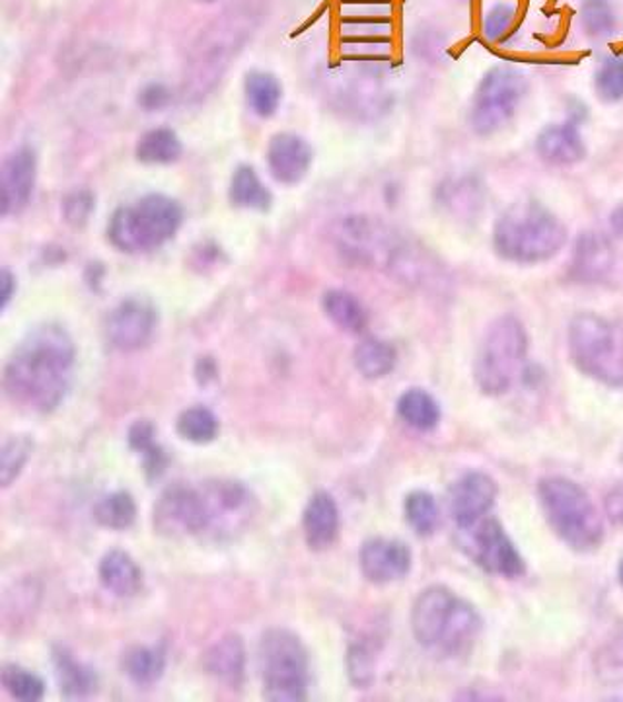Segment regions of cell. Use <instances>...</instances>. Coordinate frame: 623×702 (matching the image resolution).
<instances>
[{
  "label": "cell",
  "instance_id": "obj_1",
  "mask_svg": "<svg viewBox=\"0 0 623 702\" xmlns=\"http://www.w3.org/2000/svg\"><path fill=\"white\" fill-rule=\"evenodd\" d=\"M74 362L76 347L63 326H38L20 342L4 367V395L28 413H51L71 387Z\"/></svg>",
  "mask_w": 623,
  "mask_h": 702
},
{
  "label": "cell",
  "instance_id": "obj_2",
  "mask_svg": "<svg viewBox=\"0 0 623 702\" xmlns=\"http://www.w3.org/2000/svg\"><path fill=\"white\" fill-rule=\"evenodd\" d=\"M569 241L563 225L545 203L520 200L504 210L493 225L491 244L499 258L520 266L555 258Z\"/></svg>",
  "mask_w": 623,
  "mask_h": 702
},
{
  "label": "cell",
  "instance_id": "obj_3",
  "mask_svg": "<svg viewBox=\"0 0 623 702\" xmlns=\"http://www.w3.org/2000/svg\"><path fill=\"white\" fill-rule=\"evenodd\" d=\"M411 629L421 647L458 658L468 654L480 634V614L445 586L421 591L411 611Z\"/></svg>",
  "mask_w": 623,
  "mask_h": 702
},
{
  "label": "cell",
  "instance_id": "obj_4",
  "mask_svg": "<svg viewBox=\"0 0 623 702\" xmlns=\"http://www.w3.org/2000/svg\"><path fill=\"white\" fill-rule=\"evenodd\" d=\"M184 225V207L174 197L146 194L120 205L108 223V241L123 254H146L168 244Z\"/></svg>",
  "mask_w": 623,
  "mask_h": 702
},
{
  "label": "cell",
  "instance_id": "obj_5",
  "mask_svg": "<svg viewBox=\"0 0 623 702\" xmlns=\"http://www.w3.org/2000/svg\"><path fill=\"white\" fill-rule=\"evenodd\" d=\"M538 496L543 516L561 541L579 552L599 549L604 541V523L581 486L569 478H543Z\"/></svg>",
  "mask_w": 623,
  "mask_h": 702
},
{
  "label": "cell",
  "instance_id": "obj_6",
  "mask_svg": "<svg viewBox=\"0 0 623 702\" xmlns=\"http://www.w3.org/2000/svg\"><path fill=\"white\" fill-rule=\"evenodd\" d=\"M569 357L579 372L606 387L623 385V328L606 316L579 313L569 324Z\"/></svg>",
  "mask_w": 623,
  "mask_h": 702
},
{
  "label": "cell",
  "instance_id": "obj_7",
  "mask_svg": "<svg viewBox=\"0 0 623 702\" xmlns=\"http://www.w3.org/2000/svg\"><path fill=\"white\" fill-rule=\"evenodd\" d=\"M528 356V334L517 316H499L481 338L473 377L481 393L504 395L524 373Z\"/></svg>",
  "mask_w": 623,
  "mask_h": 702
},
{
  "label": "cell",
  "instance_id": "obj_8",
  "mask_svg": "<svg viewBox=\"0 0 623 702\" xmlns=\"http://www.w3.org/2000/svg\"><path fill=\"white\" fill-rule=\"evenodd\" d=\"M264 696L273 702H298L308 696V654L290 630L272 629L259 642Z\"/></svg>",
  "mask_w": 623,
  "mask_h": 702
},
{
  "label": "cell",
  "instance_id": "obj_9",
  "mask_svg": "<svg viewBox=\"0 0 623 702\" xmlns=\"http://www.w3.org/2000/svg\"><path fill=\"white\" fill-rule=\"evenodd\" d=\"M530 90L527 74L511 65H496L483 74L472 98L468 122L476 135L491 138L517 118Z\"/></svg>",
  "mask_w": 623,
  "mask_h": 702
},
{
  "label": "cell",
  "instance_id": "obj_10",
  "mask_svg": "<svg viewBox=\"0 0 623 702\" xmlns=\"http://www.w3.org/2000/svg\"><path fill=\"white\" fill-rule=\"evenodd\" d=\"M201 490L207 509L208 539L223 541L244 533L256 517V496L238 480H205Z\"/></svg>",
  "mask_w": 623,
  "mask_h": 702
},
{
  "label": "cell",
  "instance_id": "obj_11",
  "mask_svg": "<svg viewBox=\"0 0 623 702\" xmlns=\"http://www.w3.org/2000/svg\"><path fill=\"white\" fill-rule=\"evenodd\" d=\"M460 549L472 558L486 572L519 578L524 573V560L496 519L483 517L480 521L458 529Z\"/></svg>",
  "mask_w": 623,
  "mask_h": 702
},
{
  "label": "cell",
  "instance_id": "obj_12",
  "mask_svg": "<svg viewBox=\"0 0 623 702\" xmlns=\"http://www.w3.org/2000/svg\"><path fill=\"white\" fill-rule=\"evenodd\" d=\"M154 527L166 537H205L207 509L201 485L166 488L154 506Z\"/></svg>",
  "mask_w": 623,
  "mask_h": 702
},
{
  "label": "cell",
  "instance_id": "obj_13",
  "mask_svg": "<svg viewBox=\"0 0 623 702\" xmlns=\"http://www.w3.org/2000/svg\"><path fill=\"white\" fill-rule=\"evenodd\" d=\"M159 326V311L144 297H127L105 321V336L115 349L136 352L151 342Z\"/></svg>",
  "mask_w": 623,
  "mask_h": 702
},
{
  "label": "cell",
  "instance_id": "obj_14",
  "mask_svg": "<svg viewBox=\"0 0 623 702\" xmlns=\"http://www.w3.org/2000/svg\"><path fill=\"white\" fill-rule=\"evenodd\" d=\"M38 182V153L30 145L18 146L0 169V215H18L32 202Z\"/></svg>",
  "mask_w": 623,
  "mask_h": 702
},
{
  "label": "cell",
  "instance_id": "obj_15",
  "mask_svg": "<svg viewBox=\"0 0 623 702\" xmlns=\"http://www.w3.org/2000/svg\"><path fill=\"white\" fill-rule=\"evenodd\" d=\"M497 500V485L483 472H470L448 492V511L456 529H463L488 516Z\"/></svg>",
  "mask_w": 623,
  "mask_h": 702
},
{
  "label": "cell",
  "instance_id": "obj_16",
  "mask_svg": "<svg viewBox=\"0 0 623 702\" xmlns=\"http://www.w3.org/2000/svg\"><path fill=\"white\" fill-rule=\"evenodd\" d=\"M267 170L273 180L283 186H296L306 179L314 162V149L296 133H277L267 145Z\"/></svg>",
  "mask_w": 623,
  "mask_h": 702
},
{
  "label": "cell",
  "instance_id": "obj_17",
  "mask_svg": "<svg viewBox=\"0 0 623 702\" xmlns=\"http://www.w3.org/2000/svg\"><path fill=\"white\" fill-rule=\"evenodd\" d=\"M615 264L612 241L599 231H586L576 238L569 262L568 277L571 283L594 285L604 282Z\"/></svg>",
  "mask_w": 623,
  "mask_h": 702
},
{
  "label": "cell",
  "instance_id": "obj_18",
  "mask_svg": "<svg viewBox=\"0 0 623 702\" xmlns=\"http://www.w3.org/2000/svg\"><path fill=\"white\" fill-rule=\"evenodd\" d=\"M579 123V118H568L565 122L545 125L535 138V153L540 161L555 169H569L583 162L586 143Z\"/></svg>",
  "mask_w": 623,
  "mask_h": 702
},
{
  "label": "cell",
  "instance_id": "obj_19",
  "mask_svg": "<svg viewBox=\"0 0 623 702\" xmlns=\"http://www.w3.org/2000/svg\"><path fill=\"white\" fill-rule=\"evenodd\" d=\"M411 552L408 545L394 539H370L360 549V570L372 583H390L408 576Z\"/></svg>",
  "mask_w": 623,
  "mask_h": 702
},
{
  "label": "cell",
  "instance_id": "obj_20",
  "mask_svg": "<svg viewBox=\"0 0 623 702\" xmlns=\"http://www.w3.org/2000/svg\"><path fill=\"white\" fill-rule=\"evenodd\" d=\"M203 668L211 678L218 683L238 689L246 678V648L238 634L221 638L216 644L208 648L203 658Z\"/></svg>",
  "mask_w": 623,
  "mask_h": 702
},
{
  "label": "cell",
  "instance_id": "obj_21",
  "mask_svg": "<svg viewBox=\"0 0 623 702\" xmlns=\"http://www.w3.org/2000/svg\"><path fill=\"white\" fill-rule=\"evenodd\" d=\"M304 537L312 550H326L339 533V509L328 492L312 496L303 517Z\"/></svg>",
  "mask_w": 623,
  "mask_h": 702
},
{
  "label": "cell",
  "instance_id": "obj_22",
  "mask_svg": "<svg viewBox=\"0 0 623 702\" xmlns=\"http://www.w3.org/2000/svg\"><path fill=\"white\" fill-rule=\"evenodd\" d=\"M100 581L118 598H133L143 590V570L123 550H110L100 562Z\"/></svg>",
  "mask_w": 623,
  "mask_h": 702
},
{
  "label": "cell",
  "instance_id": "obj_23",
  "mask_svg": "<svg viewBox=\"0 0 623 702\" xmlns=\"http://www.w3.org/2000/svg\"><path fill=\"white\" fill-rule=\"evenodd\" d=\"M228 200L238 210L259 211V213L272 210L273 205L272 190L265 186L256 169L249 164H241L234 170L231 186H228Z\"/></svg>",
  "mask_w": 623,
  "mask_h": 702
},
{
  "label": "cell",
  "instance_id": "obj_24",
  "mask_svg": "<svg viewBox=\"0 0 623 702\" xmlns=\"http://www.w3.org/2000/svg\"><path fill=\"white\" fill-rule=\"evenodd\" d=\"M321 308L329 321L349 334L367 330L368 313L359 297L345 289H329L321 297Z\"/></svg>",
  "mask_w": 623,
  "mask_h": 702
},
{
  "label": "cell",
  "instance_id": "obj_25",
  "mask_svg": "<svg viewBox=\"0 0 623 702\" xmlns=\"http://www.w3.org/2000/svg\"><path fill=\"white\" fill-rule=\"evenodd\" d=\"M53 663H55L59 689L67 699H82L96 691V671L84 663L76 662L63 648H57L53 652Z\"/></svg>",
  "mask_w": 623,
  "mask_h": 702
},
{
  "label": "cell",
  "instance_id": "obj_26",
  "mask_svg": "<svg viewBox=\"0 0 623 702\" xmlns=\"http://www.w3.org/2000/svg\"><path fill=\"white\" fill-rule=\"evenodd\" d=\"M182 154H184V143L176 131L170 128H154L143 133L136 141V161L143 164H151V166L174 164L182 159Z\"/></svg>",
  "mask_w": 623,
  "mask_h": 702
},
{
  "label": "cell",
  "instance_id": "obj_27",
  "mask_svg": "<svg viewBox=\"0 0 623 702\" xmlns=\"http://www.w3.org/2000/svg\"><path fill=\"white\" fill-rule=\"evenodd\" d=\"M244 94L252 113L262 120H269L279 110L283 87L275 74L267 71H249L244 81Z\"/></svg>",
  "mask_w": 623,
  "mask_h": 702
},
{
  "label": "cell",
  "instance_id": "obj_28",
  "mask_svg": "<svg viewBox=\"0 0 623 702\" xmlns=\"http://www.w3.org/2000/svg\"><path fill=\"white\" fill-rule=\"evenodd\" d=\"M353 362L365 379H382L398 364V352L386 339L365 338L355 347Z\"/></svg>",
  "mask_w": 623,
  "mask_h": 702
},
{
  "label": "cell",
  "instance_id": "obj_29",
  "mask_svg": "<svg viewBox=\"0 0 623 702\" xmlns=\"http://www.w3.org/2000/svg\"><path fill=\"white\" fill-rule=\"evenodd\" d=\"M123 673L136 685H152L162 678L166 654L162 648L135 647L123 654Z\"/></svg>",
  "mask_w": 623,
  "mask_h": 702
},
{
  "label": "cell",
  "instance_id": "obj_30",
  "mask_svg": "<svg viewBox=\"0 0 623 702\" xmlns=\"http://www.w3.org/2000/svg\"><path fill=\"white\" fill-rule=\"evenodd\" d=\"M398 414L401 420L419 431L437 428L440 420V408L437 400L421 388H409L398 400Z\"/></svg>",
  "mask_w": 623,
  "mask_h": 702
},
{
  "label": "cell",
  "instance_id": "obj_31",
  "mask_svg": "<svg viewBox=\"0 0 623 702\" xmlns=\"http://www.w3.org/2000/svg\"><path fill=\"white\" fill-rule=\"evenodd\" d=\"M129 445L143 455L144 470L149 478H159L166 468V455L154 439V426L151 421H135L129 429Z\"/></svg>",
  "mask_w": 623,
  "mask_h": 702
},
{
  "label": "cell",
  "instance_id": "obj_32",
  "mask_svg": "<svg viewBox=\"0 0 623 702\" xmlns=\"http://www.w3.org/2000/svg\"><path fill=\"white\" fill-rule=\"evenodd\" d=\"M594 673L606 685L623 683V622L604 640L594 655Z\"/></svg>",
  "mask_w": 623,
  "mask_h": 702
},
{
  "label": "cell",
  "instance_id": "obj_33",
  "mask_svg": "<svg viewBox=\"0 0 623 702\" xmlns=\"http://www.w3.org/2000/svg\"><path fill=\"white\" fill-rule=\"evenodd\" d=\"M581 24L594 40H606L617 33L620 17L610 0H583Z\"/></svg>",
  "mask_w": 623,
  "mask_h": 702
},
{
  "label": "cell",
  "instance_id": "obj_34",
  "mask_svg": "<svg viewBox=\"0 0 623 702\" xmlns=\"http://www.w3.org/2000/svg\"><path fill=\"white\" fill-rule=\"evenodd\" d=\"M94 517H96L98 523L108 527V529H115V531L129 529L131 525L135 523V500L127 492H113L110 496H104L102 500L98 501Z\"/></svg>",
  "mask_w": 623,
  "mask_h": 702
},
{
  "label": "cell",
  "instance_id": "obj_35",
  "mask_svg": "<svg viewBox=\"0 0 623 702\" xmlns=\"http://www.w3.org/2000/svg\"><path fill=\"white\" fill-rule=\"evenodd\" d=\"M0 683L4 691L22 702H38L45 694V685L35 673L24 670L20 665H4L0 671Z\"/></svg>",
  "mask_w": 623,
  "mask_h": 702
},
{
  "label": "cell",
  "instance_id": "obj_36",
  "mask_svg": "<svg viewBox=\"0 0 623 702\" xmlns=\"http://www.w3.org/2000/svg\"><path fill=\"white\" fill-rule=\"evenodd\" d=\"M594 92L604 104H617L623 100V57L610 55L600 61L594 71Z\"/></svg>",
  "mask_w": 623,
  "mask_h": 702
},
{
  "label": "cell",
  "instance_id": "obj_37",
  "mask_svg": "<svg viewBox=\"0 0 623 702\" xmlns=\"http://www.w3.org/2000/svg\"><path fill=\"white\" fill-rule=\"evenodd\" d=\"M406 519L419 537L435 533L439 525V506L429 492H411L406 498Z\"/></svg>",
  "mask_w": 623,
  "mask_h": 702
},
{
  "label": "cell",
  "instance_id": "obj_38",
  "mask_svg": "<svg viewBox=\"0 0 623 702\" xmlns=\"http://www.w3.org/2000/svg\"><path fill=\"white\" fill-rule=\"evenodd\" d=\"M177 434L193 444H208L218 436V420L207 408L195 406L177 418Z\"/></svg>",
  "mask_w": 623,
  "mask_h": 702
},
{
  "label": "cell",
  "instance_id": "obj_39",
  "mask_svg": "<svg viewBox=\"0 0 623 702\" xmlns=\"http://www.w3.org/2000/svg\"><path fill=\"white\" fill-rule=\"evenodd\" d=\"M33 441L30 437H9L0 451V482L9 488L22 472L28 459L32 457Z\"/></svg>",
  "mask_w": 623,
  "mask_h": 702
},
{
  "label": "cell",
  "instance_id": "obj_40",
  "mask_svg": "<svg viewBox=\"0 0 623 702\" xmlns=\"http://www.w3.org/2000/svg\"><path fill=\"white\" fill-rule=\"evenodd\" d=\"M61 211H63L67 225H71L72 228H82L89 225L92 213L96 211V195L89 187L72 190L71 194L64 195Z\"/></svg>",
  "mask_w": 623,
  "mask_h": 702
},
{
  "label": "cell",
  "instance_id": "obj_41",
  "mask_svg": "<svg viewBox=\"0 0 623 702\" xmlns=\"http://www.w3.org/2000/svg\"><path fill=\"white\" fill-rule=\"evenodd\" d=\"M347 668H349V678L355 685L365 689L372 683L375 679V655L367 644H353L347 655Z\"/></svg>",
  "mask_w": 623,
  "mask_h": 702
},
{
  "label": "cell",
  "instance_id": "obj_42",
  "mask_svg": "<svg viewBox=\"0 0 623 702\" xmlns=\"http://www.w3.org/2000/svg\"><path fill=\"white\" fill-rule=\"evenodd\" d=\"M517 4L512 2H496L483 17V35L489 41H499L511 30L517 20Z\"/></svg>",
  "mask_w": 623,
  "mask_h": 702
},
{
  "label": "cell",
  "instance_id": "obj_43",
  "mask_svg": "<svg viewBox=\"0 0 623 702\" xmlns=\"http://www.w3.org/2000/svg\"><path fill=\"white\" fill-rule=\"evenodd\" d=\"M170 102H172V90L162 82L144 84L136 96V104L141 105L144 112H162L168 108Z\"/></svg>",
  "mask_w": 623,
  "mask_h": 702
},
{
  "label": "cell",
  "instance_id": "obj_44",
  "mask_svg": "<svg viewBox=\"0 0 623 702\" xmlns=\"http://www.w3.org/2000/svg\"><path fill=\"white\" fill-rule=\"evenodd\" d=\"M17 293V277L10 274L9 269H2L0 274V308L9 307L10 299Z\"/></svg>",
  "mask_w": 623,
  "mask_h": 702
},
{
  "label": "cell",
  "instance_id": "obj_45",
  "mask_svg": "<svg viewBox=\"0 0 623 702\" xmlns=\"http://www.w3.org/2000/svg\"><path fill=\"white\" fill-rule=\"evenodd\" d=\"M606 509L607 516L617 523H623V486L615 488L614 492L607 496Z\"/></svg>",
  "mask_w": 623,
  "mask_h": 702
},
{
  "label": "cell",
  "instance_id": "obj_46",
  "mask_svg": "<svg viewBox=\"0 0 623 702\" xmlns=\"http://www.w3.org/2000/svg\"><path fill=\"white\" fill-rule=\"evenodd\" d=\"M607 226H610V233L614 238L623 241V203L615 205L614 210L610 211Z\"/></svg>",
  "mask_w": 623,
  "mask_h": 702
},
{
  "label": "cell",
  "instance_id": "obj_47",
  "mask_svg": "<svg viewBox=\"0 0 623 702\" xmlns=\"http://www.w3.org/2000/svg\"><path fill=\"white\" fill-rule=\"evenodd\" d=\"M617 578H620V583L623 586V560L622 564H620V570H617Z\"/></svg>",
  "mask_w": 623,
  "mask_h": 702
},
{
  "label": "cell",
  "instance_id": "obj_48",
  "mask_svg": "<svg viewBox=\"0 0 623 702\" xmlns=\"http://www.w3.org/2000/svg\"><path fill=\"white\" fill-rule=\"evenodd\" d=\"M200 2H207V4H211V2H215V0H200Z\"/></svg>",
  "mask_w": 623,
  "mask_h": 702
}]
</instances>
